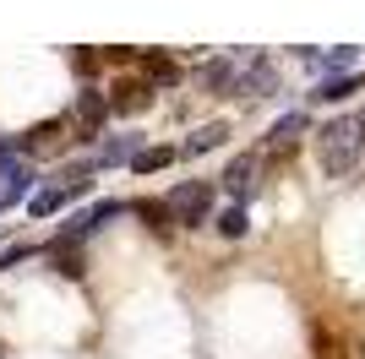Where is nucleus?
I'll list each match as a JSON object with an SVG mask.
<instances>
[{"label":"nucleus","mask_w":365,"mask_h":359,"mask_svg":"<svg viewBox=\"0 0 365 359\" xmlns=\"http://www.w3.org/2000/svg\"><path fill=\"white\" fill-rule=\"evenodd\" d=\"M164 207H169V218H175V224L197 229L202 218L213 212V185H207V180H185V185H175V191L164 196Z\"/></svg>","instance_id":"f03ea898"},{"label":"nucleus","mask_w":365,"mask_h":359,"mask_svg":"<svg viewBox=\"0 0 365 359\" xmlns=\"http://www.w3.org/2000/svg\"><path fill=\"white\" fill-rule=\"evenodd\" d=\"M300 131H305V115H300V109H289V115H284V120L273 125V131H267V147H262V152H267V158L289 152V147H294V136H300Z\"/></svg>","instance_id":"6e6552de"},{"label":"nucleus","mask_w":365,"mask_h":359,"mask_svg":"<svg viewBox=\"0 0 365 359\" xmlns=\"http://www.w3.org/2000/svg\"><path fill=\"white\" fill-rule=\"evenodd\" d=\"M169 158H175V147H142L137 158H131V169H137V175H153V169H164Z\"/></svg>","instance_id":"ddd939ff"},{"label":"nucleus","mask_w":365,"mask_h":359,"mask_svg":"<svg viewBox=\"0 0 365 359\" xmlns=\"http://www.w3.org/2000/svg\"><path fill=\"white\" fill-rule=\"evenodd\" d=\"M71 196H88V180H76V185H55V191H38L28 202V212H33V218H49V212H61Z\"/></svg>","instance_id":"0eeeda50"},{"label":"nucleus","mask_w":365,"mask_h":359,"mask_svg":"<svg viewBox=\"0 0 365 359\" xmlns=\"http://www.w3.org/2000/svg\"><path fill=\"white\" fill-rule=\"evenodd\" d=\"M349 93H360V71H344V76H327L311 98H322V104H333V98H349Z\"/></svg>","instance_id":"9d476101"},{"label":"nucleus","mask_w":365,"mask_h":359,"mask_svg":"<svg viewBox=\"0 0 365 359\" xmlns=\"http://www.w3.org/2000/svg\"><path fill=\"white\" fill-rule=\"evenodd\" d=\"M115 93H120V98H115L120 109H142L148 104V88H142V82H125V88H115Z\"/></svg>","instance_id":"4468645a"},{"label":"nucleus","mask_w":365,"mask_h":359,"mask_svg":"<svg viewBox=\"0 0 365 359\" xmlns=\"http://www.w3.org/2000/svg\"><path fill=\"white\" fill-rule=\"evenodd\" d=\"M245 229H251V218H245V207H240V202L218 212V234H224V239H240Z\"/></svg>","instance_id":"f8f14e48"},{"label":"nucleus","mask_w":365,"mask_h":359,"mask_svg":"<svg viewBox=\"0 0 365 359\" xmlns=\"http://www.w3.org/2000/svg\"><path fill=\"white\" fill-rule=\"evenodd\" d=\"M137 136H109L104 147H98V158H104V164H131V158H137Z\"/></svg>","instance_id":"9b49d317"},{"label":"nucleus","mask_w":365,"mask_h":359,"mask_svg":"<svg viewBox=\"0 0 365 359\" xmlns=\"http://www.w3.org/2000/svg\"><path fill=\"white\" fill-rule=\"evenodd\" d=\"M224 136H229V125H224V120H207V125H197V131L185 136V147H180V152H191V158H202V152L224 147Z\"/></svg>","instance_id":"1a4fd4ad"},{"label":"nucleus","mask_w":365,"mask_h":359,"mask_svg":"<svg viewBox=\"0 0 365 359\" xmlns=\"http://www.w3.org/2000/svg\"><path fill=\"white\" fill-rule=\"evenodd\" d=\"M104 115H109V93H98V88H82L76 93V104H71V120L76 125H82V131H98V125H104Z\"/></svg>","instance_id":"423d86ee"},{"label":"nucleus","mask_w":365,"mask_h":359,"mask_svg":"<svg viewBox=\"0 0 365 359\" xmlns=\"http://www.w3.org/2000/svg\"><path fill=\"white\" fill-rule=\"evenodd\" d=\"M142 218H148L153 229H164V224H169V207H164V202H158V207H153V202H148V207H142Z\"/></svg>","instance_id":"dca6fc26"},{"label":"nucleus","mask_w":365,"mask_h":359,"mask_svg":"<svg viewBox=\"0 0 365 359\" xmlns=\"http://www.w3.org/2000/svg\"><path fill=\"white\" fill-rule=\"evenodd\" d=\"M360 158H365V115H338L317 131V164L333 180L354 175Z\"/></svg>","instance_id":"f257e3e1"},{"label":"nucleus","mask_w":365,"mask_h":359,"mask_svg":"<svg viewBox=\"0 0 365 359\" xmlns=\"http://www.w3.org/2000/svg\"><path fill=\"white\" fill-rule=\"evenodd\" d=\"M257 169H262V152H245V158H235V164L224 169V191L235 196V202H245V196L257 191Z\"/></svg>","instance_id":"39448f33"},{"label":"nucleus","mask_w":365,"mask_h":359,"mask_svg":"<svg viewBox=\"0 0 365 359\" xmlns=\"http://www.w3.org/2000/svg\"><path fill=\"white\" fill-rule=\"evenodd\" d=\"M148 71H153V82H175L180 66H175V60H148Z\"/></svg>","instance_id":"2eb2a0df"},{"label":"nucleus","mask_w":365,"mask_h":359,"mask_svg":"<svg viewBox=\"0 0 365 359\" xmlns=\"http://www.w3.org/2000/svg\"><path fill=\"white\" fill-rule=\"evenodd\" d=\"M273 93H278V66L267 55H251V66H245L235 98H273Z\"/></svg>","instance_id":"20e7f679"},{"label":"nucleus","mask_w":365,"mask_h":359,"mask_svg":"<svg viewBox=\"0 0 365 359\" xmlns=\"http://www.w3.org/2000/svg\"><path fill=\"white\" fill-rule=\"evenodd\" d=\"M245 66H251V49H229V55H213L207 66H197V88L202 93H235L240 88Z\"/></svg>","instance_id":"7ed1b4c3"}]
</instances>
